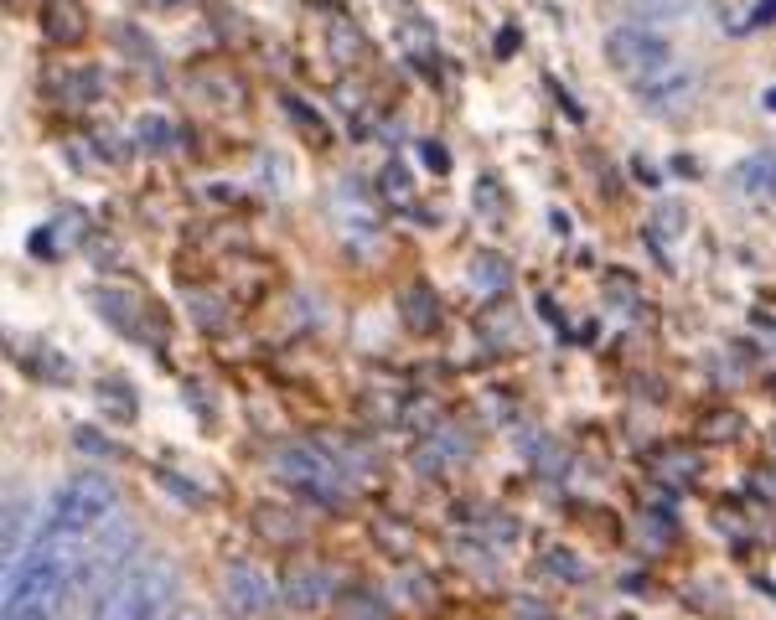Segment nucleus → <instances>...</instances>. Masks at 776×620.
<instances>
[{
  "label": "nucleus",
  "instance_id": "nucleus-1",
  "mask_svg": "<svg viewBox=\"0 0 776 620\" xmlns=\"http://www.w3.org/2000/svg\"><path fill=\"white\" fill-rule=\"evenodd\" d=\"M83 543L88 538L37 533V543L6 569V615L0 620H63L78 605Z\"/></svg>",
  "mask_w": 776,
  "mask_h": 620
},
{
  "label": "nucleus",
  "instance_id": "nucleus-2",
  "mask_svg": "<svg viewBox=\"0 0 776 620\" xmlns=\"http://www.w3.org/2000/svg\"><path fill=\"white\" fill-rule=\"evenodd\" d=\"M176 595H182V574H176L171 558L151 553L109 589L88 620H171Z\"/></svg>",
  "mask_w": 776,
  "mask_h": 620
},
{
  "label": "nucleus",
  "instance_id": "nucleus-3",
  "mask_svg": "<svg viewBox=\"0 0 776 620\" xmlns=\"http://www.w3.org/2000/svg\"><path fill=\"white\" fill-rule=\"evenodd\" d=\"M119 517V491L109 476L99 471H83V476H68L47 496L42 507V522L37 533H63V538H94L104 522Z\"/></svg>",
  "mask_w": 776,
  "mask_h": 620
},
{
  "label": "nucleus",
  "instance_id": "nucleus-4",
  "mask_svg": "<svg viewBox=\"0 0 776 620\" xmlns=\"http://www.w3.org/2000/svg\"><path fill=\"white\" fill-rule=\"evenodd\" d=\"M135 543H140V538H135V527H130L125 517L104 522L99 533L83 543V558H78V605H83V600L99 605L109 589L135 569V564H130V558H135Z\"/></svg>",
  "mask_w": 776,
  "mask_h": 620
},
{
  "label": "nucleus",
  "instance_id": "nucleus-5",
  "mask_svg": "<svg viewBox=\"0 0 776 620\" xmlns=\"http://www.w3.org/2000/svg\"><path fill=\"white\" fill-rule=\"evenodd\" d=\"M275 476L285 486H295L301 496H316V502H347V471L326 455L321 445H306V440H290L275 450Z\"/></svg>",
  "mask_w": 776,
  "mask_h": 620
},
{
  "label": "nucleus",
  "instance_id": "nucleus-6",
  "mask_svg": "<svg viewBox=\"0 0 776 620\" xmlns=\"http://www.w3.org/2000/svg\"><path fill=\"white\" fill-rule=\"evenodd\" d=\"M606 62L616 73H626L632 83L652 78V73H663L668 62H673V42L663 37L658 26H642V21H621L606 31Z\"/></svg>",
  "mask_w": 776,
  "mask_h": 620
},
{
  "label": "nucleus",
  "instance_id": "nucleus-7",
  "mask_svg": "<svg viewBox=\"0 0 776 620\" xmlns=\"http://www.w3.org/2000/svg\"><path fill=\"white\" fill-rule=\"evenodd\" d=\"M326 207H332V223H337V238L347 248H373L378 243V202L368 197V186H357L352 176L332 181V197H326Z\"/></svg>",
  "mask_w": 776,
  "mask_h": 620
},
{
  "label": "nucleus",
  "instance_id": "nucleus-8",
  "mask_svg": "<svg viewBox=\"0 0 776 620\" xmlns=\"http://www.w3.org/2000/svg\"><path fill=\"white\" fill-rule=\"evenodd\" d=\"M223 605H228V615L233 620H259L264 610L275 605V584H270V574H264L259 564H228L223 569Z\"/></svg>",
  "mask_w": 776,
  "mask_h": 620
},
{
  "label": "nucleus",
  "instance_id": "nucleus-9",
  "mask_svg": "<svg viewBox=\"0 0 776 620\" xmlns=\"http://www.w3.org/2000/svg\"><path fill=\"white\" fill-rule=\"evenodd\" d=\"M637 99L652 109V114H683L694 99H699V73L689 62H668L663 73H652L637 83Z\"/></svg>",
  "mask_w": 776,
  "mask_h": 620
},
{
  "label": "nucleus",
  "instance_id": "nucleus-10",
  "mask_svg": "<svg viewBox=\"0 0 776 620\" xmlns=\"http://www.w3.org/2000/svg\"><path fill=\"white\" fill-rule=\"evenodd\" d=\"M332 589H337L332 569L301 564V569H290V579H285V605H295V610H316V605L332 600Z\"/></svg>",
  "mask_w": 776,
  "mask_h": 620
},
{
  "label": "nucleus",
  "instance_id": "nucleus-11",
  "mask_svg": "<svg viewBox=\"0 0 776 620\" xmlns=\"http://www.w3.org/2000/svg\"><path fill=\"white\" fill-rule=\"evenodd\" d=\"M83 31H88L83 0H47V6H42V37L47 42L73 47V42H83Z\"/></svg>",
  "mask_w": 776,
  "mask_h": 620
},
{
  "label": "nucleus",
  "instance_id": "nucleus-12",
  "mask_svg": "<svg viewBox=\"0 0 776 620\" xmlns=\"http://www.w3.org/2000/svg\"><path fill=\"white\" fill-rule=\"evenodd\" d=\"M735 192L745 202H771L776 197V150H756L735 166Z\"/></svg>",
  "mask_w": 776,
  "mask_h": 620
},
{
  "label": "nucleus",
  "instance_id": "nucleus-13",
  "mask_svg": "<svg viewBox=\"0 0 776 620\" xmlns=\"http://www.w3.org/2000/svg\"><path fill=\"white\" fill-rule=\"evenodd\" d=\"M32 522H42V517H32V496L11 491V502H6V564H16V558L37 543L32 538Z\"/></svg>",
  "mask_w": 776,
  "mask_h": 620
},
{
  "label": "nucleus",
  "instance_id": "nucleus-14",
  "mask_svg": "<svg viewBox=\"0 0 776 620\" xmlns=\"http://www.w3.org/2000/svg\"><path fill=\"white\" fill-rule=\"evenodd\" d=\"M404 321L414 331H435L440 326V300L430 295V285H409L404 290Z\"/></svg>",
  "mask_w": 776,
  "mask_h": 620
},
{
  "label": "nucleus",
  "instance_id": "nucleus-15",
  "mask_svg": "<svg viewBox=\"0 0 776 620\" xmlns=\"http://www.w3.org/2000/svg\"><path fill=\"white\" fill-rule=\"evenodd\" d=\"M626 11H632L642 26H663V21L694 16V0H626Z\"/></svg>",
  "mask_w": 776,
  "mask_h": 620
},
{
  "label": "nucleus",
  "instance_id": "nucleus-16",
  "mask_svg": "<svg viewBox=\"0 0 776 620\" xmlns=\"http://www.w3.org/2000/svg\"><path fill=\"white\" fill-rule=\"evenodd\" d=\"M471 285L476 290H507L513 285V264H507L502 254H476L471 259Z\"/></svg>",
  "mask_w": 776,
  "mask_h": 620
},
{
  "label": "nucleus",
  "instance_id": "nucleus-17",
  "mask_svg": "<svg viewBox=\"0 0 776 620\" xmlns=\"http://www.w3.org/2000/svg\"><path fill=\"white\" fill-rule=\"evenodd\" d=\"M254 527H259L264 538H275V543L301 538V522H295L290 512H275V507H259V512H254Z\"/></svg>",
  "mask_w": 776,
  "mask_h": 620
},
{
  "label": "nucleus",
  "instance_id": "nucleus-18",
  "mask_svg": "<svg viewBox=\"0 0 776 620\" xmlns=\"http://www.w3.org/2000/svg\"><path fill=\"white\" fill-rule=\"evenodd\" d=\"M683 223H689V207H683V202H663L658 212H652V238L678 243L683 238Z\"/></svg>",
  "mask_w": 776,
  "mask_h": 620
},
{
  "label": "nucleus",
  "instance_id": "nucleus-19",
  "mask_svg": "<svg viewBox=\"0 0 776 620\" xmlns=\"http://www.w3.org/2000/svg\"><path fill=\"white\" fill-rule=\"evenodd\" d=\"M57 93H63V104H68V109H83V104L99 93V73H94V68H78V73H73L63 88H57Z\"/></svg>",
  "mask_w": 776,
  "mask_h": 620
},
{
  "label": "nucleus",
  "instance_id": "nucleus-20",
  "mask_svg": "<svg viewBox=\"0 0 776 620\" xmlns=\"http://www.w3.org/2000/svg\"><path fill=\"white\" fill-rule=\"evenodd\" d=\"M378 192H383L388 202H409V171H404V161H388V166L378 171Z\"/></svg>",
  "mask_w": 776,
  "mask_h": 620
},
{
  "label": "nucleus",
  "instance_id": "nucleus-21",
  "mask_svg": "<svg viewBox=\"0 0 776 620\" xmlns=\"http://www.w3.org/2000/svg\"><path fill=\"white\" fill-rule=\"evenodd\" d=\"M326 42H332L337 62H352L357 52H363V37L352 31V21H332V31H326Z\"/></svg>",
  "mask_w": 776,
  "mask_h": 620
},
{
  "label": "nucleus",
  "instance_id": "nucleus-22",
  "mask_svg": "<svg viewBox=\"0 0 776 620\" xmlns=\"http://www.w3.org/2000/svg\"><path fill=\"white\" fill-rule=\"evenodd\" d=\"M135 130H140V140H151V150H171V140H176V130L166 119H156V114H145Z\"/></svg>",
  "mask_w": 776,
  "mask_h": 620
},
{
  "label": "nucleus",
  "instance_id": "nucleus-23",
  "mask_svg": "<svg viewBox=\"0 0 776 620\" xmlns=\"http://www.w3.org/2000/svg\"><path fill=\"white\" fill-rule=\"evenodd\" d=\"M342 620H388V610L373 595H352V600H342Z\"/></svg>",
  "mask_w": 776,
  "mask_h": 620
},
{
  "label": "nucleus",
  "instance_id": "nucleus-24",
  "mask_svg": "<svg viewBox=\"0 0 776 620\" xmlns=\"http://www.w3.org/2000/svg\"><path fill=\"white\" fill-rule=\"evenodd\" d=\"M704 434H709V440H735V434H740V414H735V409L709 414V419H704Z\"/></svg>",
  "mask_w": 776,
  "mask_h": 620
},
{
  "label": "nucleus",
  "instance_id": "nucleus-25",
  "mask_svg": "<svg viewBox=\"0 0 776 620\" xmlns=\"http://www.w3.org/2000/svg\"><path fill=\"white\" fill-rule=\"evenodd\" d=\"M420 161H425L435 176H445V171H451V155L440 150V140H420Z\"/></svg>",
  "mask_w": 776,
  "mask_h": 620
},
{
  "label": "nucleus",
  "instance_id": "nucleus-26",
  "mask_svg": "<svg viewBox=\"0 0 776 620\" xmlns=\"http://www.w3.org/2000/svg\"><path fill=\"white\" fill-rule=\"evenodd\" d=\"M404 47H409V52H430V47H435V37H430L425 16H420V26H414V21L404 26Z\"/></svg>",
  "mask_w": 776,
  "mask_h": 620
},
{
  "label": "nucleus",
  "instance_id": "nucleus-27",
  "mask_svg": "<svg viewBox=\"0 0 776 620\" xmlns=\"http://www.w3.org/2000/svg\"><path fill=\"white\" fill-rule=\"evenodd\" d=\"M771 21H776V0H756V6L745 11V26H751V31H761V26H771Z\"/></svg>",
  "mask_w": 776,
  "mask_h": 620
},
{
  "label": "nucleus",
  "instance_id": "nucleus-28",
  "mask_svg": "<svg viewBox=\"0 0 776 620\" xmlns=\"http://www.w3.org/2000/svg\"><path fill=\"white\" fill-rule=\"evenodd\" d=\"M549 569H554V574H564V579H580V574H585L580 564H570V553H564V548H554V553H549Z\"/></svg>",
  "mask_w": 776,
  "mask_h": 620
},
{
  "label": "nucleus",
  "instance_id": "nucleus-29",
  "mask_svg": "<svg viewBox=\"0 0 776 620\" xmlns=\"http://www.w3.org/2000/svg\"><path fill=\"white\" fill-rule=\"evenodd\" d=\"M694 465H699L694 450H673V455H663V471H694Z\"/></svg>",
  "mask_w": 776,
  "mask_h": 620
},
{
  "label": "nucleus",
  "instance_id": "nucleus-30",
  "mask_svg": "<svg viewBox=\"0 0 776 620\" xmlns=\"http://www.w3.org/2000/svg\"><path fill=\"white\" fill-rule=\"evenodd\" d=\"M161 486H166V491H176V496H182V502H202V496H197V491H192V486H187V481H176V476H171V471H166V476H161Z\"/></svg>",
  "mask_w": 776,
  "mask_h": 620
},
{
  "label": "nucleus",
  "instance_id": "nucleus-31",
  "mask_svg": "<svg viewBox=\"0 0 776 620\" xmlns=\"http://www.w3.org/2000/svg\"><path fill=\"white\" fill-rule=\"evenodd\" d=\"M761 109H771V114H776V88H766V93H761Z\"/></svg>",
  "mask_w": 776,
  "mask_h": 620
},
{
  "label": "nucleus",
  "instance_id": "nucleus-32",
  "mask_svg": "<svg viewBox=\"0 0 776 620\" xmlns=\"http://www.w3.org/2000/svg\"><path fill=\"white\" fill-rule=\"evenodd\" d=\"M171 620H207V615H202V610H176Z\"/></svg>",
  "mask_w": 776,
  "mask_h": 620
}]
</instances>
